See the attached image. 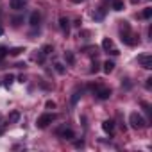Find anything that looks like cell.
Masks as SVG:
<instances>
[{
  "instance_id": "6da1fadb",
  "label": "cell",
  "mask_w": 152,
  "mask_h": 152,
  "mask_svg": "<svg viewBox=\"0 0 152 152\" xmlns=\"http://www.w3.org/2000/svg\"><path fill=\"white\" fill-rule=\"evenodd\" d=\"M120 39L125 43V45H134L136 43V39H132L134 36H132V32H131V25L127 23V22H124V25H122V31H120Z\"/></svg>"
},
{
  "instance_id": "7a4b0ae2",
  "label": "cell",
  "mask_w": 152,
  "mask_h": 152,
  "mask_svg": "<svg viewBox=\"0 0 152 152\" xmlns=\"http://www.w3.org/2000/svg\"><path fill=\"white\" fill-rule=\"evenodd\" d=\"M129 124H131L132 129H143V127H145V120H143V116L138 115V113H131Z\"/></svg>"
},
{
  "instance_id": "3957f363",
  "label": "cell",
  "mask_w": 152,
  "mask_h": 152,
  "mask_svg": "<svg viewBox=\"0 0 152 152\" xmlns=\"http://www.w3.org/2000/svg\"><path fill=\"white\" fill-rule=\"evenodd\" d=\"M56 120V115H52V113H45V115H41L39 118H38V122H36V125L39 127V129H45L48 124H52Z\"/></svg>"
},
{
  "instance_id": "277c9868",
  "label": "cell",
  "mask_w": 152,
  "mask_h": 152,
  "mask_svg": "<svg viewBox=\"0 0 152 152\" xmlns=\"http://www.w3.org/2000/svg\"><path fill=\"white\" fill-rule=\"evenodd\" d=\"M138 61H140V64H141L145 70H150V68H152V56L143 54V56H140V57H138Z\"/></svg>"
},
{
  "instance_id": "5b68a950",
  "label": "cell",
  "mask_w": 152,
  "mask_h": 152,
  "mask_svg": "<svg viewBox=\"0 0 152 152\" xmlns=\"http://www.w3.org/2000/svg\"><path fill=\"white\" fill-rule=\"evenodd\" d=\"M57 134H59L63 140H73V138H75V132H73L72 129H68V127H61V129H57Z\"/></svg>"
},
{
  "instance_id": "8992f818",
  "label": "cell",
  "mask_w": 152,
  "mask_h": 152,
  "mask_svg": "<svg viewBox=\"0 0 152 152\" xmlns=\"http://www.w3.org/2000/svg\"><path fill=\"white\" fill-rule=\"evenodd\" d=\"M100 100H107L111 97V90L109 88H97V93H95Z\"/></svg>"
},
{
  "instance_id": "52a82bcc",
  "label": "cell",
  "mask_w": 152,
  "mask_h": 152,
  "mask_svg": "<svg viewBox=\"0 0 152 152\" xmlns=\"http://www.w3.org/2000/svg\"><path fill=\"white\" fill-rule=\"evenodd\" d=\"M25 4H27V0H9V6H11V9H15V11L23 9Z\"/></svg>"
},
{
  "instance_id": "ba28073f",
  "label": "cell",
  "mask_w": 152,
  "mask_h": 152,
  "mask_svg": "<svg viewBox=\"0 0 152 152\" xmlns=\"http://www.w3.org/2000/svg\"><path fill=\"white\" fill-rule=\"evenodd\" d=\"M39 20H41V16H39V13H38V11L31 13V18H29L31 27H38V25H39Z\"/></svg>"
},
{
  "instance_id": "9c48e42d",
  "label": "cell",
  "mask_w": 152,
  "mask_h": 152,
  "mask_svg": "<svg viewBox=\"0 0 152 152\" xmlns=\"http://www.w3.org/2000/svg\"><path fill=\"white\" fill-rule=\"evenodd\" d=\"M102 129H104L107 134H113V131H115V122H113V120H104V122H102Z\"/></svg>"
},
{
  "instance_id": "30bf717a",
  "label": "cell",
  "mask_w": 152,
  "mask_h": 152,
  "mask_svg": "<svg viewBox=\"0 0 152 152\" xmlns=\"http://www.w3.org/2000/svg\"><path fill=\"white\" fill-rule=\"evenodd\" d=\"M59 27L68 34V29H70V22H68V18H64V16H61L59 18Z\"/></svg>"
},
{
  "instance_id": "8fae6325",
  "label": "cell",
  "mask_w": 152,
  "mask_h": 152,
  "mask_svg": "<svg viewBox=\"0 0 152 152\" xmlns=\"http://www.w3.org/2000/svg\"><path fill=\"white\" fill-rule=\"evenodd\" d=\"M113 70H115V63H113V61H109V59H107V61H106V63H104V72H106V73H111V72H113Z\"/></svg>"
},
{
  "instance_id": "7c38bea8",
  "label": "cell",
  "mask_w": 152,
  "mask_h": 152,
  "mask_svg": "<svg viewBox=\"0 0 152 152\" xmlns=\"http://www.w3.org/2000/svg\"><path fill=\"white\" fill-rule=\"evenodd\" d=\"M102 48H104V50H109V48H113V41H111L109 38H104V39H102Z\"/></svg>"
},
{
  "instance_id": "4fadbf2b",
  "label": "cell",
  "mask_w": 152,
  "mask_h": 152,
  "mask_svg": "<svg viewBox=\"0 0 152 152\" xmlns=\"http://www.w3.org/2000/svg\"><path fill=\"white\" fill-rule=\"evenodd\" d=\"M113 9L115 11H122L124 9V2L122 0H113Z\"/></svg>"
},
{
  "instance_id": "5bb4252c",
  "label": "cell",
  "mask_w": 152,
  "mask_h": 152,
  "mask_svg": "<svg viewBox=\"0 0 152 152\" xmlns=\"http://www.w3.org/2000/svg\"><path fill=\"white\" fill-rule=\"evenodd\" d=\"M79 99H81V91L77 90V91H73V95H72V104L75 106V104L79 102Z\"/></svg>"
},
{
  "instance_id": "9a60e30c",
  "label": "cell",
  "mask_w": 152,
  "mask_h": 152,
  "mask_svg": "<svg viewBox=\"0 0 152 152\" xmlns=\"http://www.w3.org/2000/svg\"><path fill=\"white\" fill-rule=\"evenodd\" d=\"M104 15H106V9H99L97 13H93V18H95V20H102Z\"/></svg>"
},
{
  "instance_id": "2e32d148",
  "label": "cell",
  "mask_w": 152,
  "mask_h": 152,
  "mask_svg": "<svg viewBox=\"0 0 152 152\" xmlns=\"http://www.w3.org/2000/svg\"><path fill=\"white\" fill-rule=\"evenodd\" d=\"M64 59L68 61V64H73V61H75V57H73L72 52H64Z\"/></svg>"
},
{
  "instance_id": "e0dca14e",
  "label": "cell",
  "mask_w": 152,
  "mask_h": 152,
  "mask_svg": "<svg viewBox=\"0 0 152 152\" xmlns=\"http://www.w3.org/2000/svg\"><path fill=\"white\" fill-rule=\"evenodd\" d=\"M150 16H152V9H150V7H147V9H145V11L141 13V18H145V20H148Z\"/></svg>"
},
{
  "instance_id": "ac0fdd59",
  "label": "cell",
  "mask_w": 152,
  "mask_h": 152,
  "mask_svg": "<svg viewBox=\"0 0 152 152\" xmlns=\"http://www.w3.org/2000/svg\"><path fill=\"white\" fill-rule=\"evenodd\" d=\"M7 54H9V50H7L6 47H0V61H2V59L7 56Z\"/></svg>"
},
{
  "instance_id": "d6986e66",
  "label": "cell",
  "mask_w": 152,
  "mask_h": 152,
  "mask_svg": "<svg viewBox=\"0 0 152 152\" xmlns=\"http://www.w3.org/2000/svg\"><path fill=\"white\" fill-rule=\"evenodd\" d=\"M22 52H23V48H20V47H16V48H11V50H9V54H11V56H18V54H22Z\"/></svg>"
},
{
  "instance_id": "ffe728a7",
  "label": "cell",
  "mask_w": 152,
  "mask_h": 152,
  "mask_svg": "<svg viewBox=\"0 0 152 152\" xmlns=\"http://www.w3.org/2000/svg\"><path fill=\"white\" fill-rule=\"evenodd\" d=\"M54 68H56V72H57V73H64V66H63L61 63H56V64H54Z\"/></svg>"
},
{
  "instance_id": "44dd1931",
  "label": "cell",
  "mask_w": 152,
  "mask_h": 152,
  "mask_svg": "<svg viewBox=\"0 0 152 152\" xmlns=\"http://www.w3.org/2000/svg\"><path fill=\"white\" fill-rule=\"evenodd\" d=\"M18 118H20V115H18V113H16V111H15V113H11V115H9V122H13V124H15V122H18Z\"/></svg>"
},
{
  "instance_id": "7402d4cb",
  "label": "cell",
  "mask_w": 152,
  "mask_h": 152,
  "mask_svg": "<svg viewBox=\"0 0 152 152\" xmlns=\"http://www.w3.org/2000/svg\"><path fill=\"white\" fill-rule=\"evenodd\" d=\"M50 52H52V45H45V47L41 48V54H45V56L50 54Z\"/></svg>"
},
{
  "instance_id": "603a6c76",
  "label": "cell",
  "mask_w": 152,
  "mask_h": 152,
  "mask_svg": "<svg viewBox=\"0 0 152 152\" xmlns=\"http://www.w3.org/2000/svg\"><path fill=\"white\" fill-rule=\"evenodd\" d=\"M45 107H47V109H54V107H56V102H54V100H47V102H45Z\"/></svg>"
},
{
  "instance_id": "cb8c5ba5",
  "label": "cell",
  "mask_w": 152,
  "mask_h": 152,
  "mask_svg": "<svg viewBox=\"0 0 152 152\" xmlns=\"http://www.w3.org/2000/svg\"><path fill=\"white\" fill-rule=\"evenodd\" d=\"M4 81H6V84L9 86V84H11V83L15 81V75H11V73H9V75H6V79H4Z\"/></svg>"
},
{
  "instance_id": "d4e9b609",
  "label": "cell",
  "mask_w": 152,
  "mask_h": 152,
  "mask_svg": "<svg viewBox=\"0 0 152 152\" xmlns=\"http://www.w3.org/2000/svg\"><path fill=\"white\" fill-rule=\"evenodd\" d=\"M97 72H99V63L95 61V63L91 64V73H97Z\"/></svg>"
},
{
  "instance_id": "484cf974",
  "label": "cell",
  "mask_w": 152,
  "mask_h": 152,
  "mask_svg": "<svg viewBox=\"0 0 152 152\" xmlns=\"http://www.w3.org/2000/svg\"><path fill=\"white\" fill-rule=\"evenodd\" d=\"M13 22H15L13 25H20V22H22V18H20V16H16V18H13Z\"/></svg>"
},
{
  "instance_id": "4316f807",
  "label": "cell",
  "mask_w": 152,
  "mask_h": 152,
  "mask_svg": "<svg viewBox=\"0 0 152 152\" xmlns=\"http://www.w3.org/2000/svg\"><path fill=\"white\" fill-rule=\"evenodd\" d=\"M75 147H77V148H81V147H84V141L81 140V141H75Z\"/></svg>"
},
{
  "instance_id": "83f0119b",
  "label": "cell",
  "mask_w": 152,
  "mask_h": 152,
  "mask_svg": "<svg viewBox=\"0 0 152 152\" xmlns=\"http://www.w3.org/2000/svg\"><path fill=\"white\" fill-rule=\"evenodd\" d=\"M73 4H81V2H84V0H72Z\"/></svg>"
},
{
  "instance_id": "f1b7e54d",
  "label": "cell",
  "mask_w": 152,
  "mask_h": 152,
  "mask_svg": "<svg viewBox=\"0 0 152 152\" xmlns=\"http://www.w3.org/2000/svg\"><path fill=\"white\" fill-rule=\"evenodd\" d=\"M131 2H132V4H138V2H140V0H131Z\"/></svg>"
},
{
  "instance_id": "f546056e",
  "label": "cell",
  "mask_w": 152,
  "mask_h": 152,
  "mask_svg": "<svg viewBox=\"0 0 152 152\" xmlns=\"http://www.w3.org/2000/svg\"><path fill=\"white\" fill-rule=\"evenodd\" d=\"M2 34H4V29H2V27H0V36H2Z\"/></svg>"
}]
</instances>
